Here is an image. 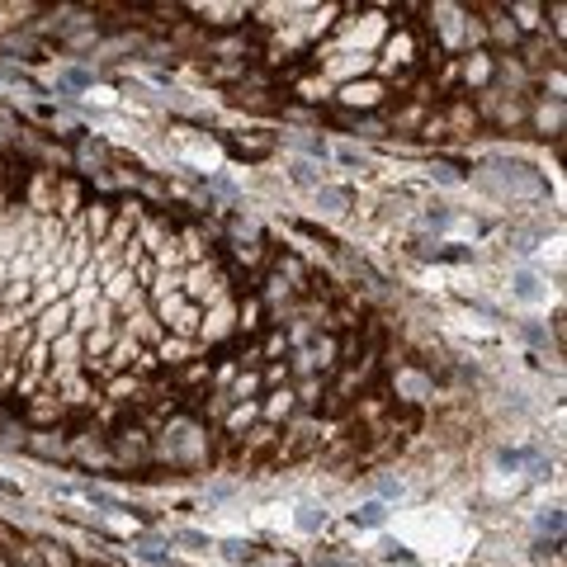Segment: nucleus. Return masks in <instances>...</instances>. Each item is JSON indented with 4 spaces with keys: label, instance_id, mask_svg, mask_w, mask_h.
I'll return each instance as SVG.
<instances>
[{
    "label": "nucleus",
    "instance_id": "1a4fd4ad",
    "mask_svg": "<svg viewBox=\"0 0 567 567\" xmlns=\"http://www.w3.org/2000/svg\"><path fill=\"white\" fill-rule=\"evenodd\" d=\"M303 530H317V506H303V516H298Z\"/></svg>",
    "mask_w": 567,
    "mask_h": 567
},
{
    "label": "nucleus",
    "instance_id": "7ed1b4c3",
    "mask_svg": "<svg viewBox=\"0 0 567 567\" xmlns=\"http://www.w3.org/2000/svg\"><path fill=\"white\" fill-rule=\"evenodd\" d=\"M66 322H72V308H48L43 312V341L52 336V331H62Z\"/></svg>",
    "mask_w": 567,
    "mask_h": 567
},
{
    "label": "nucleus",
    "instance_id": "0eeeda50",
    "mask_svg": "<svg viewBox=\"0 0 567 567\" xmlns=\"http://www.w3.org/2000/svg\"><path fill=\"white\" fill-rule=\"evenodd\" d=\"M539 530H553V534L563 530V516H558V506H553V510H544V516H539Z\"/></svg>",
    "mask_w": 567,
    "mask_h": 567
},
{
    "label": "nucleus",
    "instance_id": "f257e3e1",
    "mask_svg": "<svg viewBox=\"0 0 567 567\" xmlns=\"http://www.w3.org/2000/svg\"><path fill=\"white\" fill-rule=\"evenodd\" d=\"M317 199H322L326 213H345V209H350V195H345V189H317Z\"/></svg>",
    "mask_w": 567,
    "mask_h": 567
},
{
    "label": "nucleus",
    "instance_id": "39448f33",
    "mask_svg": "<svg viewBox=\"0 0 567 567\" xmlns=\"http://www.w3.org/2000/svg\"><path fill=\"white\" fill-rule=\"evenodd\" d=\"M294 180H298V185H317V189H322V171H317L312 161H298L294 165Z\"/></svg>",
    "mask_w": 567,
    "mask_h": 567
},
{
    "label": "nucleus",
    "instance_id": "20e7f679",
    "mask_svg": "<svg viewBox=\"0 0 567 567\" xmlns=\"http://www.w3.org/2000/svg\"><path fill=\"white\" fill-rule=\"evenodd\" d=\"M383 520H388V510H383L379 502H369V506L355 510V525H383Z\"/></svg>",
    "mask_w": 567,
    "mask_h": 567
},
{
    "label": "nucleus",
    "instance_id": "f03ea898",
    "mask_svg": "<svg viewBox=\"0 0 567 567\" xmlns=\"http://www.w3.org/2000/svg\"><path fill=\"white\" fill-rule=\"evenodd\" d=\"M288 142H294L298 151H308V157H317V161H326V142H317V137H303V133H284Z\"/></svg>",
    "mask_w": 567,
    "mask_h": 567
},
{
    "label": "nucleus",
    "instance_id": "6e6552de",
    "mask_svg": "<svg viewBox=\"0 0 567 567\" xmlns=\"http://www.w3.org/2000/svg\"><path fill=\"white\" fill-rule=\"evenodd\" d=\"M449 218H454V213L445 209V203H435V209H431V213H425V223H431V227H445V223H449Z\"/></svg>",
    "mask_w": 567,
    "mask_h": 567
},
{
    "label": "nucleus",
    "instance_id": "423d86ee",
    "mask_svg": "<svg viewBox=\"0 0 567 567\" xmlns=\"http://www.w3.org/2000/svg\"><path fill=\"white\" fill-rule=\"evenodd\" d=\"M516 294L520 298H539V280L534 274H516Z\"/></svg>",
    "mask_w": 567,
    "mask_h": 567
}]
</instances>
